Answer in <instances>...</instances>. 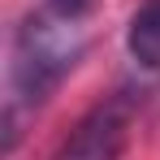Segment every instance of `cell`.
<instances>
[{
    "label": "cell",
    "mask_w": 160,
    "mask_h": 160,
    "mask_svg": "<svg viewBox=\"0 0 160 160\" xmlns=\"http://www.w3.org/2000/svg\"><path fill=\"white\" fill-rule=\"evenodd\" d=\"M52 9H61V13H69V18H91V9L100 4V0H48Z\"/></svg>",
    "instance_id": "obj_4"
},
{
    "label": "cell",
    "mask_w": 160,
    "mask_h": 160,
    "mask_svg": "<svg viewBox=\"0 0 160 160\" xmlns=\"http://www.w3.org/2000/svg\"><path fill=\"white\" fill-rule=\"evenodd\" d=\"M130 121H134V95L117 91L112 100L95 104L69 130V138L56 152V160H121L126 138H130Z\"/></svg>",
    "instance_id": "obj_2"
},
{
    "label": "cell",
    "mask_w": 160,
    "mask_h": 160,
    "mask_svg": "<svg viewBox=\"0 0 160 160\" xmlns=\"http://www.w3.org/2000/svg\"><path fill=\"white\" fill-rule=\"evenodd\" d=\"M126 48L138 61V69L160 78V0H143L134 9L130 30H126Z\"/></svg>",
    "instance_id": "obj_3"
},
{
    "label": "cell",
    "mask_w": 160,
    "mask_h": 160,
    "mask_svg": "<svg viewBox=\"0 0 160 160\" xmlns=\"http://www.w3.org/2000/svg\"><path fill=\"white\" fill-rule=\"evenodd\" d=\"M82 52H87V18H69L43 0V9H35L13 39V65H9L13 108H39L65 82Z\"/></svg>",
    "instance_id": "obj_1"
}]
</instances>
